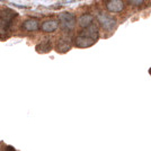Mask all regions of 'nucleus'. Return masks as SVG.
<instances>
[{
	"instance_id": "obj_1",
	"label": "nucleus",
	"mask_w": 151,
	"mask_h": 151,
	"mask_svg": "<svg viewBox=\"0 0 151 151\" xmlns=\"http://www.w3.org/2000/svg\"><path fill=\"white\" fill-rule=\"evenodd\" d=\"M59 25L63 31H72L76 25V16L69 12H63L59 16Z\"/></svg>"
},
{
	"instance_id": "obj_2",
	"label": "nucleus",
	"mask_w": 151,
	"mask_h": 151,
	"mask_svg": "<svg viewBox=\"0 0 151 151\" xmlns=\"http://www.w3.org/2000/svg\"><path fill=\"white\" fill-rule=\"evenodd\" d=\"M97 19L99 22V24L101 25V27L105 29V31H113L114 28L116 27V20L108 16L107 14L105 13H101L97 16Z\"/></svg>"
},
{
	"instance_id": "obj_3",
	"label": "nucleus",
	"mask_w": 151,
	"mask_h": 151,
	"mask_svg": "<svg viewBox=\"0 0 151 151\" xmlns=\"http://www.w3.org/2000/svg\"><path fill=\"white\" fill-rule=\"evenodd\" d=\"M79 35L91 38V40H94V41L97 42V40H98V37H99V31H98L97 25L91 24V25L87 26L86 28H83L82 32H80V34H79Z\"/></svg>"
},
{
	"instance_id": "obj_4",
	"label": "nucleus",
	"mask_w": 151,
	"mask_h": 151,
	"mask_svg": "<svg viewBox=\"0 0 151 151\" xmlns=\"http://www.w3.org/2000/svg\"><path fill=\"white\" fill-rule=\"evenodd\" d=\"M106 8L111 13H120L124 8V2L122 0H108Z\"/></svg>"
},
{
	"instance_id": "obj_5",
	"label": "nucleus",
	"mask_w": 151,
	"mask_h": 151,
	"mask_svg": "<svg viewBox=\"0 0 151 151\" xmlns=\"http://www.w3.org/2000/svg\"><path fill=\"white\" fill-rule=\"evenodd\" d=\"M17 16H18V14L15 13L12 9H5V10H1L0 12V19L2 22L7 23L8 25H10L13 23L14 18L17 17Z\"/></svg>"
},
{
	"instance_id": "obj_6",
	"label": "nucleus",
	"mask_w": 151,
	"mask_h": 151,
	"mask_svg": "<svg viewBox=\"0 0 151 151\" xmlns=\"http://www.w3.org/2000/svg\"><path fill=\"white\" fill-rule=\"evenodd\" d=\"M95 43H96V41L86 37V36H81V35H78L75 40V44L79 47H89V46H93Z\"/></svg>"
},
{
	"instance_id": "obj_7",
	"label": "nucleus",
	"mask_w": 151,
	"mask_h": 151,
	"mask_svg": "<svg viewBox=\"0 0 151 151\" xmlns=\"http://www.w3.org/2000/svg\"><path fill=\"white\" fill-rule=\"evenodd\" d=\"M58 27H59L58 20H46L42 24V31L44 33H53L57 31Z\"/></svg>"
},
{
	"instance_id": "obj_8",
	"label": "nucleus",
	"mask_w": 151,
	"mask_h": 151,
	"mask_svg": "<svg viewBox=\"0 0 151 151\" xmlns=\"http://www.w3.org/2000/svg\"><path fill=\"white\" fill-rule=\"evenodd\" d=\"M22 28L27 32H34L38 28V22L36 19H27L22 24Z\"/></svg>"
},
{
	"instance_id": "obj_9",
	"label": "nucleus",
	"mask_w": 151,
	"mask_h": 151,
	"mask_svg": "<svg viewBox=\"0 0 151 151\" xmlns=\"http://www.w3.org/2000/svg\"><path fill=\"white\" fill-rule=\"evenodd\" d=\"M55 49L59 53H65L71 49V44H70L68 41L63 40V38H60L55 44Z\"/></svg>"
},
{
	"instance_id": "obj_10",
	"label": "nucleus",
	"mask_w": 151,
	"mask_h": 151,
	"mask_svg": "<svg viewBox=\"0 0 151 151\" xmlns=\"http://www.w3.org/2000/svg\"><path fill=\"white\" fill-rule=\"evenodd\" d=\"M51 49H52V43L50 40H45L36 46V51L40 53H47L51 51Z\"/></svg>"
},
{
	"instance_id": "obj_11",
	"label": "nucleus",
	"mask_w": 151,
	"mask_h": 151,
	"mask_svg": "<svg viewBox=\"0 0 151 151\" xmlns=\"http://www.w3.org/2000/svg\"><path fill=\"white\" fill-rule=\"evenodd\" d=\"M91 23H93V16L90 15V14H85V15H82L80 19H79V24L81 27L83 28H86L87 26L91 25Z\"/></svg>"
},
{
	"instance_id": "obj_12",
	"label": "nucleus",
	"mask_w": 151,
	"mask_h": 151,
	"mask_svg": "<svg viewBox=\"0 0 151 151\" xmlns=\"http://www.w3.org/2000/svg\"><path fill=\"white\" fill-rule=\"evenodd\" d=\"M9 5L15 7V8H17V9H28L29 8V7L26 6V5H20V4H15V2H10Z\"/></svg>"
},
{
	"instance_id": "obj_13",
	"label": "nucleus",
	"mask_w": 151,
	"mask_h": 151,
	"mask_svg": "<svg viewBox=\"0 0 151 151\" xmlns=\"http://www.w3.org/2000/svg\"><path fill=\"white\" fill-rule=\"evenodd\" d=\"M131 5H133V6H140L141 4H143V1L145 0H127Z\"/></svg>"
},
{
	"instance_id": "obj_14",
	"label": "nucleus",
	"mask_w": 151,
	"mask_h": 151,
	"mask_svg": "<svg viewBox=\"0 0 151 151\" xmlns=\"http://www.w3.org/2000/svg\"><path fill=\"white\" fill-rule=\"evenodd\" d=\"M47 9H51V10H57V9H60L62 8V4H57V5H52V6L46 7Z\"/></svg>"
},
{
	"instance_id": "obj_15",
	"label": "nucleus",
	"mask_w": 151,
	"mask_h": 151,
	"mask_svg": "<svg viewBox=\"0 0 151 151\" xmlns=\"http://www.w3.org/2000/svg\"><path fill=\"white\" fill-rule=\"evenodd\" d=\"M0 1H1V2H4V1H5V0H0Z\"/></svg>"
}]
</instances>
